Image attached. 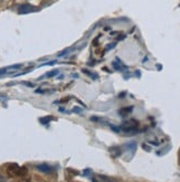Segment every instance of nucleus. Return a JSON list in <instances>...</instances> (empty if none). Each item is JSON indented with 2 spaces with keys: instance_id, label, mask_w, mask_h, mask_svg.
Wrapping results in <instances>:
<instances>
[{
  "instance_id": "obj_1",
  "label": "nucleus",
  "mask_w": 180,
  "mask_h": 182,
  "mask_svg": "<svg viewBox=\"0 0 180 182\" xmlns=\"http://www.w3.org/2000/svg\"><path fill=\"white\" fill-rule=\"evenodd\" d=\"M7 174L10 177V178H15V177H18L20 174V167H19L17 163L10 164L9 167L7 168Z\"/></svg>"
},
{
  "instance_id": "obj_2",
  "label": "nucleus",
  "mask_w": 180,
  "mask_h": 182,
  "mask_svg": "<svg viewBox=\"0 0 180 182\" xmlns=\"http://www.w3.org/2000/svg\"><path fill=\"white\" fill-rule=\"evenodd\" d=\"M137 127H138V123L136 120H134V119L125 121L122 125V129H124L125 131H133L135 129H137Z\"/></svg>"
},
{
  "instance_id": "obj_3",
  "label": "nucleus",
  "mask_w": 180,
  "mask_h": 182,
  "mask_svg": "<svg viewBox=\"0 0 180 182\" xmlns=\"http://www.w3.org/2000/svg\"><path fill=\"white\" fill-rule=\"evenodd\" d=\"M19 12L20 13H29V12L33 11V8L30 6V5H22V6L19 7Z\"/></svg>"
},
{
  "instance_id": "obj_4",
  "label": "nucleus",
  "mask_w": 180,
  "mask_h": 182,
  "mask_svg": "<svg viewBox=\"0 0 180 182\" xmlns=\"http://www.w3.org/2000/svg\"><path fill=\"white\" fill-rule=\"evenodd\" d=\"M38 170L44 173L51 172V168H50L48 164H39V166H38Z\"/></svg>"
},
{
  "instance_id": "obj_5",
  "label": "nucleus",
  "mask_w": 180,
  "mask_h": 182,
  "mask_svg": "<svg viewBox=\"0 0 180 182\" xmlns=\"http://www.w3.org/2000/svg\"><path fill=\"white\" fill-rule=\"evenodd\" d=\"M131 108H133V107H126V108L121 109V112H119V114H121V115H124V116H125L126 114H128V113L131 112Z\"/></svg>"
},
{
  "instance_id": "obj_6",
  "label": "nucleus",
  "mask_w": 180,
  "mask_h": 182,
  "mask_svg": "<svg viewBox=\"0 0 180 182\" xmlns=\"http://www.w3.org/2000/svg\"><path fill=\"white\" fill-rule=\"evenodd\" d=\"M25 174H27V168L25 167L20 168V174H19V176L23 177V176H25Z\"/></svg>"
},
{
  "instance_id": "obj_7",
  "label": "nucleus",
  "mask_w": 180,
  "mask_h": 182,
  "mask_svg": "<svg viewBox=\"0 0 180 182\" xmlns=\"http://www.w3.org/2000/svg\"><path fill=\"white\" fill-rule=\"evenodd\" d=\"M56 73H59L58 70H54V71H52V72H49L48 73V76H54Z\"/></svg>"
},
{
  "instance_id": "obj_8",
  "label": "nucleus",
  "mask_w": 180,
  "mask_h": 182,
  "mask_svg": "<svg viewBox=\"0 0 180 182\" xmlns=\"http://www.w3.org/2000/svg\"><path fill=\"white\" fill-rule=\"evenodd\" d=\"M19 182H30V180L29 179H21Z\"/></svg>"
},
{
  "instance_id": "obj_9",
  "label": "nucleus",
  "mask_w": 180,
  "mask_h": 182,
  "mask_svg": "<svg viewBox=\"0 0 180 182\" xmlns=\"http://www.w3.org/2000/svg\"><path fill=\"white\" fill-rule=\"evenodd\" d=\"M0 182H5V181H0Z\"/></svg>"
}]
</instances>
